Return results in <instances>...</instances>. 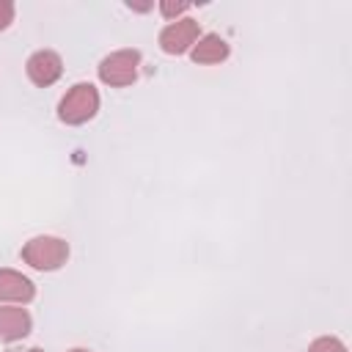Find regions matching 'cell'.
Masks as SVG:
<instances>
[{
    "mask_svg": "<svg viewBox=\"0 0 352 352\" xmlns=\"http://www.w3.org/2000/svg\"><path fill=\"white\" fill-rule=\"evenodd\" d=\"M99 110V91L91 85V82H77L66 91V96L60 99L58 104V118L69 126H77V124H85L96 116Z\"/></svg>",
    "mask_w": 352,
    "mask_h": 352,
    "instance_id": "cell-1",
    "label": "cell"
},
{
    "mask_svg": "<svg viewBox=\"0 0 352 352\" xmlns=\"http://www.w3.org/2000/svg\"><path fill=\"white\" fill-rule=\"evenodd\" d=\"M66 258H69V242H63L60 236H47V234L33 236L22 248V261L41 272L60 270L66 264Z\"/></svg>",
    "mask_w": 352,
    "mask_h": 352,
    "instance_id": "cell-2",
    "label": "cell"
},
{
    "mask_svg": "<svg viewBox=\"0 0 352 352\" xmlns=\"http://www.w3.org/2000/svg\"><path fill=\"white\" fill-rule=\"evenodd\" d=\"M140 52L138 50H116L99 63V80L110 88H124L138 80Z\"/></svg>",
    "mask_w": 352,
    "mask_h": 352,
    "instance_id": "cell-3",
    "label": "cell"
},
{
    "mask_svg": "<svg viewBox=\"0 0 352 352\" xmlns=\"http://www.w3.org/2000/svg\"><path fill=\"white\" fill-rule=\"evenodd\" d=\"M201 38V25L190 16L184 19H173L160 30V47L168 55H184L187 50H192V44Z\"/></svg>",
    "mask_w": 352,
    "mask_h": 352,
    "instance_id": "cell-4",
    "label": "cell"
},
{
    "mask_svg": "<svg viewBox=\"0 0 352 352\" xmlns=\"http://www.w3.org/2000/svg\"><path fill=\"white\" fill-rule=\"evenodd\" d=\"M25 72H28V77H30L33 85L47 88V85H52V82L63 74V60H60V55L52 52V50H38V52H33V55L28 58Z\"/></svg>",
    "mask_w": 352,
    "mask_h": 352,
    "instance_id": "cell-5",
    "label": "cell"
},
{
    "mask_svg": "<svg viewBox=\"0 0 352 352\" xmlns=\"http://www.w3.org/2000/svg\"><path fill=\"white\" fill-rule=\"evenodd\" d=\"M33 297H36V286L30 278H25L16 270H0V300L25 305Z\"/></svg>",
    "mask_w": 352,
    "mask_h": 352,
    "instance_id": "cell-6",
    "label": "cell"
},
{
    "mask_svg": "<svg viewBox=\"0 0 352 352\" xmlns=\"http://www.w3.org/2000/svg\"><path fill=\"white\" fill-rule=\"evenodd\" d=\"M33 319L19 305H0V341H19L30 333Z\"/></svg>",
    "mask_w": 352,
    "mask_h": 352,
    "instance_id": "cell-7",
    "label": "cell"
},
{
    "mask_svg": "<svg viewBox=\"0 0 352 352\" xmlns=\"http://www.w3.org/2000/svg\"><path fill=\"white\" fill-rule=\"evenodd\" d=\"M190 55H192L195 63H220V60L228 58V44H226L223 36L206 33V36H201V38L192 44Z\"/></svg>",
    "mask_w": 352,
    "mask_h": 352,
    "instance_id": "cell-8",
    "label": "cell"
},
{
    "mask_svg": "<svg viewBox=\"0 0 352 352\" xmlns=\"http://www.w3.org/2000/svg\"><path fill=\"white\" fill-rule=\"evenodd\" d=\"M308 352H346V346H344L336 336H322V338L311 341Z\"/></svg>",
    "mask_w": 352,
    "mask_h": 352,
    "instance_id": "cell-9",
    "label": "cell"
},
{
    "mask_svg": "<svg viewBox=\"0 0 352 352\" xmlns=\"http://www.w3.org/2000/svg\"><path fill=\"white\" fill-rule=\"evenodd\" d=\"M187 8H190V3H184V0H182V3H170V0H162V3H160V14H162L165 19H170V22H173V16H179V14L187 11Z\"/></svg>",
    "mask_w": 352,
    "mask_h": 352,
    "instance_id": "cell-10",
    "label": "cell"
},
{
    "mask_svg": "<svg viewBox=\"0 0 352 352\" xmlns=\"http://www.w3.org/2000/svg\"><path fill=\"white\" fill-rule=\"evenodd\" d=\"M14 22V3L11 0H0V30H6Z\"/></svg>",
    "mask_w": 352,
    "mask_h": 352,
    "instance_id": "cell-11",
    "label": "cell"
},
{
    "mask_svg": "<svg viewBox=\"0 0 352 352\" xmlns=\"http://www.w3.org/2000/svg\"><path fill=\"white\" fill-rule=\"evenodd\" d=\"M8 352H44V349H38V346H30V349H8Z\"/></svg>",
    "mask_w": 352,
    "mask_h": 352,
    "instance_id": "cell-12",
    "label": "cell"
},
{
    "mask_svg": "<svg viewBox=\"0 0 352 352\" xmlns=\"http://www.w3.org/2000/svg\"><path fill=\"white\" fill-rule=\"evenodd\" d=\"M69 352H91V349H82V346H74V349H69Z\"/></svg>",
    "mask_w": 352,
    "mask_h": 352,
    "instance_id": "cell-13",
    "label": "cell"
}]
</instances>
